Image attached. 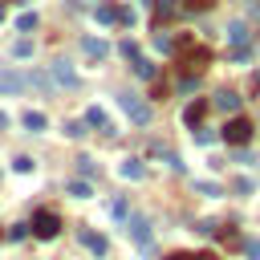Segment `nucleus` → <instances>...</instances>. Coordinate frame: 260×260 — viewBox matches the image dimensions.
<instances>
[{"instance_id": "nucleus-17", "label": "nucleus", "mask_w": 260, "mask_h": 260, "mask_svg": "<svg viewBox=\"0 0 260 260\" xmlns=\"http://www.w3.org/2000/svg\"><path fill=\"white\" fill-rule=\"evenodd\" d=\"M16 28H20V32H32V28H37V12H20V16H16Z\"/></svg>"}, {"instance_id": "nucleus-23", "label": "nucleus", "mask_w": 260, "mask_h": 260, "mask_svg": "<svg viewBox=\"0 0 260 260\" xmlns=\"http://www.w3.org/2000/svg\"><path fill=\"white\" fill-rule=\"evenodd\" d=\"M110 215L114 219H126V199H110Z\"/></svg>"}, {"instance_id": "nucleus-21", "label": "nucleus", "mask_w": 260, "mask_h": 260, "mask_svg": "<svg viewBox=\"0 0 260 260\" xmlns=\"http://www.w3.org/2000/svg\"><path fill=\"white\" fill-rule=\"evenodd\" d=\"M12 171H20V175H28V171H32V158H28V154H20V158H12Z\"/></svg>"}, {"instance_id": "nucleus-27", "label": "nucleus", "mask_w": 260, "mask_h": 260, "mask_svg": "<svg viewBox=\"0 0 260 260\" xmlns=\"http://www.w3.org/2000/svg\"><path fill=\"white\" fill-rule=\"evenodd\" d=\"M244 248H248V256H252V260H260V240H248Z\"/></svg>"}, {"instance_id": "nucleus-10", "label": "nucleus", "mask_w": 260, "mask_h": 260, "mask_svg": "<svg viewBox=\"0 0 260 260\" xmlns=\"http://www.w3.org/2000/svg\"><path fill=\"white\" fill-rule=\"evenodd\" d=\"M20 126H24L28 134H41V130L49 126V118H45L41 110H24V114H20Z\"/></svg>"}, {"instance_id": "nucleus-22", "label": "nucleus", "mask_w": 260, "mask_h": 260, "mask_svg": "<svg viewBox=\"0 0 260 260\" xmlns=\"http://www.w3.org/2000/svg\"><path fill=\"white\" fill-rule=\"evenodd\" d=\"M65 191H69V195H73V199H85V195H89V183H69V187H65Z\"/></svg>"}, {"instance_id": "nucleus-25", "label": "nucleus", "mask_w": 260, "mask_h": 260, "mask_svg": "<svg viewBox=\"0 0 260 260\" xmlns=\"http://www.w3.org/2000/svg\"><path fill=\"white\" fill-rule=\"evenodd\" d=\"M28 232H32V228H28V223H16V228H12V232H8V240H24V236H28Z\"/></svg>"}, {"instance_id": "nucleus-20", "label": "nucleus", "mask_w": 260, "mask_h": 260, "mask_svg": "<svg viewBox=\"0 0 260 260\" xmlns=\"http://www.w3.org/2000/svg\"><path fill=\"white\" fill-rule=\"evenodd\" d=\"M28 53H32V41H16V45H12V57H20V61H24Z\"/></svg>"}, {"instance_id": "nucleus-16", "label": "nucleus", "mask_w": 260, "mask_h": 260, "mask_svg": "<svg viewBox=\"0 0 260 260\" xmlns=\"http://www.w3.org/2000/svg\"><path fill=\"white\" fill-rule=\"evenodd\" d=\"M228 37H232V45H248V28L236 20V24H228Z\"/></svg>"}, {"instance_id": "nucleus-24", "label": "nucleus", "mask_w": 260, "mask_h": 260, "mask_svg": "<svg viewBox=\"0 0 260 260\" xmlns=\"http://www.w3.org/2000/svg\"><path fill=\"white\" fill-rule=\"evenodd\" d=\"M65 134H69V138H81V134H85V122H65Z\"/></svg>"}, {"instance_id": "nucleus-6", "label": "nucleus", "mask_w": 260, "mask_h": 260, "mask_svg": "<svg viewBox=\"0 0 260 260\" xmlns=\"http://www.w3.org/2000/svg\"><path fill=\"white\" fill-rule=\"evenodd\" d=\"M207 110H211V98H195V102H187L183 122H187L191 130H199V126H203V118H207Z\"/></svg>"}, {"instance_id": "nucleus-28", "label": "nucleus", "mask_w": 260, "mask_h": 260, "mask_svg": "<svg viewBox=\"0 0 260 260\" xmlns=\"http://www.w3.org/2000/svg\"><path fill=\"white\" fill-rule=\"evenodd\" d=\"M183 4H187V8H207L211 0H183Z\"/></svg>"}, {"instance_id": "nucleus-26", "label": "nucleus", "mask_w": 260, "mask_h": 260, "mask_svg": "<svg viewBox=\"0 0 260 260\" xmlns=\"http://www.w3.org/2000/svg\"><path fill=\"white\" fill-rule=\"evenodd\" d=\"M167 260H207V256H195V252H171Z\"/></svg>"}, {"instance_id": "nucleus-29", "label": "nucleus", "mask_w": 260, "mask_h": 260, "mask_svg": "<svg viewBox=\"0 0 260 260\" xmlns=\"http://www.w3.org/2000/svg\"><path fill=\"white\" fill-rule=\"evenodd\" d=\"M4 126H8V114H4V110H0V130H4Z\"/></svg>"}, {"instance_id": "nucleus-2", "label": "nucleus", "mask_w": 260, "mask_h": 260, "mask_svg": "<svg viewBox=\"0 0 260 260\" xmlns=\"http://www.w3.org/2000/svg\"><path fill=\"white\" fill-rule=\"evenodd\" d=\"M118 106L126 110V118H130L134 126H146V122H150V106H146V102H138L134 93H118Z\"/></svg>"}, {"instance_id": "nucleus-18", "label": "nucleus", "mask_w": 260, "mask_h": 260, "mask_svg": "<svg viewBox=\"0 0 260 260\" xmlns=\"http://www.w3.org/2000/svg\"><path fill=\"white\" fill-rule=\"evenodd\" d=\"M134 73H138L142 81H150V77H154V65H150V61H142V57H134Z\"/></svg>"}, {"instance_id": "nucleus-1", "label": "nucleus", "mask_w": 260, "mask_h": 260, "mask_svg": "<svg viewBox=\"0 0 260 260\" xmlns=\"http://www.w3.org/2000/svg\"><path fill=\"white\" fill-rule=\"evenodd\" d=\"M28 228H32V236H37V240H53V236L61 232V215H57V211H49V207H41V211L32 215V223H28Z\"/></svg>"}, {"instance_id": "nucleus-30", "label": "nucleus", "mask_w": 260, "mask_h": 260, "mask_svg": "<svg viewBox=\"0 0 260 260\" xmlns=\"http://www.w3.org/2000/svg\"><path fill=\"white\" fill-rule=\"evenodd\" d=\"M0 16H4V4H0Z\"/></svg>"}, {"instance_id": "nucleus-14", "label": "nucleus", "mask_w": 260, "mask_h": 260, "mask_svg": "<svg viewBox=\"0 0 260 260\" xmlns=\"http://www.w3.org/2000/svg\"><path fill=\"white\" fill-rule=\"evenodd\" d=\"M28 85H32V89H41V93H49V89H53L57 81H53V77H49L45 69H37V73H28Z\"/></svg>"}, {"instance_id": "nucleus-9", "label": "nucleus", "mask_w": 260, "mask_h": 260, "mask_svg": "<svg viewBox=\"0 0 260 260\" xmlns=\"http://www.w3.org/2000/svg\"><path fill=\"white\" fill-rule=\"evenodd\" d=\"M77 240H81V244H85V248H89L93 256H106V252H110L106 236H98V232H89V228H81V232H77Z\"/></svg>"}, {"instance_id": "nucleus-4", "label": "nucleus", "mask_w": 260, "mask_h": 260, "mask_svg": "<svg viewBox=\"0 0 260 260\" xmlns=\"http://www.w3.org/2000/svg\"><path fill=\"white\" fill-rule=\"evenodd\" d=\"M49 77H53L61 89H77V85H81V77H77V69H73L69 61H53V65H49Z\"/></svg>"}, {"instance_id": "nucleus-8", "label": "nucleus", "mask_w": 260, "mask_h": 260, "mask_svg": "<svg viewBox=\"0 0 260 260\" xmlns=\"http://www.w3.org/2000/svg\"><path fill=\"white\" fill-rule=\"evenodd\" d=\"M130 236H134V244H138L142 252H146V248H150V240H154V236H150V223H146L142 215H134V219H130Z\"/></svg>"}, {"instance_id": "nucleus-12", "label": "nucleus", "mask_w": 260, "mask_h": 260, "mask_svg": "<svg viewBox=\"0 0 260 260\" xmlns=\"http://www.w3.org/2000/svg\"><path fill=\"white\" fill-rule=\"evenodd\" d=\"M85 122H89V126H102L106 134H114V126H110V118H106L102 106H89V110H85Z\"/></svg>"}, {"instance_id": "nucleus-11", "label": "nucleus", "mask_w": 260, "mask_h": 260, "mask_svg": "<svg viewBox=\"0 0 260 260\" xmlns=\"http://www.w3.org/2000/svg\"><path fill=\"white\" fill-rule=\"evenodd\" d=\"M215 106H219L223 114H240V93H236V89H219V93H215Z\"/></svg>"}, {"instance_id": "nucleus-13", "label": "nucleus", "mask_w": 260, "mask_h": 260, "mask_svg": "<svg viewBox=\"0 0 260 260\" xmlns=\"http://www.w3.org/2000/svg\"><path fill=\"white\" fill-rule=\"evenodd\" d=\"M118 171H122L126 179H134V183H138V179H146V167H142L138 158H122V167H118Z\"/></svg>"}, {"instance_id": "nucleus-19", "label": "nucleus", "mask_w": 260, "mask_h": 260, "mask_svg": "<svg viewBox=\"0 0 260 260\" xmlns=\"http://www.w3.org/2000/svg\"><path fill=\"white\" fill-rule=\"evenodd\" d=\"M77 171H81V175H85V179H93V175H98V162H93V158H85V154H81V158H77Z\"/></svg>"}, {"instance_id": "nucleus-7", "label": "nucleus", "mask_w": 260, "mask_h": 260, "mask_svg": "<svg viewBox=\"0 0 260 260\" xmlns=\"http://www.w3.org/2000/svg\"><path fill=\"white\" fill-rule=\"evenodd\" d=\"M81 53H85L89 61H102V57H110V45H106L102 37H81Z\"/></svg>"}, {"instance_id": "nucleus-15", "label": "nucleus", "mask_w": 260, "mask_h": 260, "mask_svg": "<svg viewBox=\"0 0 260 260\" xmlns=\"http://www.w3.org/2000/svg\"><path fill=\"white\" fill-rule=\"evenodd\" d=\"M207 61H211V53H207V49H191V53H187V65H191V69H203Z\"/></svg>"}, {"instance_id": "nucleus-3", "label": "nucleus", "mask_w": 260, "mask_h": 260, "mask_svg": "<svg viewBox=\"0 0 260 260\" xmlns=\"http://www.w3.org/2000/svg\"><path fill=\"white\" fill-rule=\"evenodd\" d=\"M223 142H232V146H248V142H252V122L236 114V118L223 126Z\"/></svg>"}, {"instance_id": "nucleus-5", "label": "nucleus", "mask_w": 260, "mask_h": 260, "mask_svg": "<svg viewBox=\"0 0 260 260\" xmlns=\"http://www.w3.org/2000/svg\"><path fill=\"white\" fill-rule=\"evenodd\" d=\"M28 89V77L16 73V69H0V98H16Z\"/></svg>"}]
</instances>
